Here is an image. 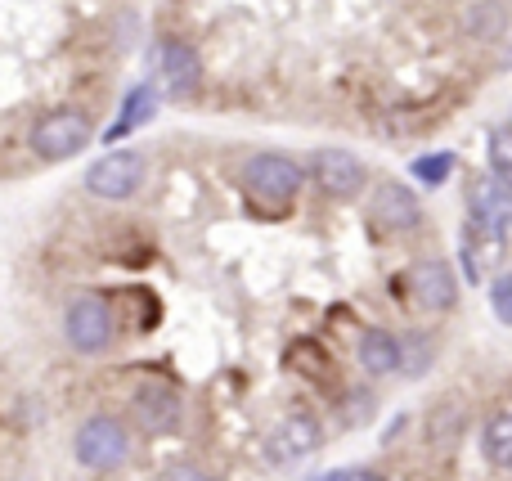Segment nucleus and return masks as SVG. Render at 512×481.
I'll return each instance as SVG.
<instances>
[{
  "mask_svg": "<svg viewBox=\"0 0 512 481\" xmlns=\"http://www.w3.org/2000/svg\"><path fill=\"white\" fill-rule=\"evenodd\" d=\"M72 455H77V464L95 468V473H113V468H122L126 455H131V437H126V428L117 419L95 414V419H86L77 428Z\"/></svg>",
  "mask_w": 512,
  "mask_h": 481,
  "instance_id": "1",
  "label": "nucleus"
},
{
  "mask_svg": "<svg viewBox=\"0 0 512 481\" xmlns=\"http://www.w3.org/2000/svg\"><path fill=\"white\" fill-rule=\"evenodd\" d=\"M90 144V117L77 113V108H59V113L41 117L32 131V153L45 162H59V158H72Z\"/></svg>",
  "mask_w": 512,
  "mask_h": 481,
  "instance_id": "2",
  "label": "nucleus"
},
{
  "mask_svg": "<svg viewBox=\"0 0 512 481\" xmlns=\"http://www.w3.org/2000/svg\"><path fill=\"white\" fill-rule=\"evenodd\" d=\"M140 185H144V153H135V149L104 153V158L90 162V171H86V189L95 198H108V203L131 198Z\"/></svg>",
  "mask_w": 512,
  "mask_h": 481,
  "instance_id": "3",
  "label": "nucleus"
},
{
  "mask_svg": "<svg viewBox=\"0 0 512 481\" xmlns=\"http://www.w3.org/2000/svg\"><path fill=\"white\" fill-rule=\"evenodd\" d=\"M63 333H68V342L77 351H86V356L104 351L108 342H113V311H108V302L95 293L72 297L68 311H63Z\"/></svg>",
  "mask_w": 512,
  "mask_h": 481,
  "instance_id": "4",
  "label": "nucleus"
},
{
  "mask_svg": "<svg viewBox=\"0 0 512 481\" xmlns=\"http://www.w3.org/2000/svg\"><path fill=\"white\" fill-rule=\"evenodd\" d=\"M468 216L472 230L486 239H504L512 225V180L508 176H481L468 189Z\"/></svg>",
  "mask_w": 512,
  "mask_h": 481,
  "instance_id": "5",
  "label": "nucleus"
},
{
  "mask_svg": "<svg viewBox=\"0 0 512 481\" xmlns=\"http://www.w3.org/2000/svg\"><path fill=\"white\" fill-rule=\"evenodd\" d=\"M243 185L265 203H288L301 185V167L292 158H283V153H256L248 171H243Z\"/></svg>",
  "mask_w": 512,
  "mask_h": 481,
  "instance_id": "6",
  "label": "nucleus"
},
{
  "mask_svg": "<svg viewBox=\"0 0 512 481\" xmlns=\"http://www.w3.org/2000/svg\"><path fill=\"white\" fill-rule=\"evenodd\" d=\"M310 176L324 194L333 198H355L364 189V162L351 149H315L310 158Z\"/></svg>",
  "mask_w": 512,
  "mask_h": 481,
  "instance_id": "7",
  "label": "nucleus"
},
{
  "mask_svg": "<svg viewBox=\"0 0 512 481\" xmlns=\"http://www.w3.org/2000/svg\"><path fill=\"white\" fill-rule=\"evenodd\" d=\"M153 72H158V86L167 90V95L185 99V95L198 90L203 63H198V54L189 50L185 41H162L158 50H153Z\"/></svg>",
  "mask_w": 512,
  "mask_h": 481,
  "instance_id": "8",
  "label": "nucleus"
},
{
  "mask_svg": "<svg viewBox=\"0 0 512 481\" xmlns=\"http://www.w3.org/2000/svg\"><path fill=\"white\" fill-rule=\"evenodd\" d=\"M319 450V423L310 419V414H292V419H283L279 428L265 437V459L279 468L297 464V459L315 455Z\"/></svg>",
  "mask_w": 512,
  "mask_h": 481,
  "instance_id": "9",
  "label": "nucleus"
},
{
  "mask_svg": "<svg viewBox=\"0 0 512 481\" xmlns=\"http://www.w3.org/2000/svg\"><path fill=\"white\" fill-rule=\"evenodd\" d=\"M409 293H414V302L427 306V311H450L454 297H459V284H454V270L445 266V261L427 257L409 270Z\"/></svg>",
  "mask_w": 512,
  "mask_h": 481,
  "instance_id": "10",
  "label": "nucleus"
},
{
  "mask_svg": "<svg viewBox=\"0 0 512 481\" xmlns=\"http://www.w3.org/2000/svg\"><path fill=\"white\" fill-rule=\"evenodd\" d=\"M369 212H373V221H378V230H414V225L423 221L418 194L409 185H400V180H387V185H378Z\"/></svg>",
  "mask_w": 512,
  "mask_h": 481,
  "instance_id": "11",
  "label": "nucleus"
},
{
  "mask_svg": "<svg viewBox=\"0 0 512 481\" xmlns=\"http://www.w3.org/2000/svg\"><path fill=\"white\" fill-rule=\"evenodd\" d=\"M135 419L149 432H176L180 428V396L167 383H144L135 392Z\"/></svg>",
  "mask_w": 512,
  "mask_h": 481,
  "instance_id": "12",
  "label": "nucleus"
},
{
  "mask_svg": "<svg viewBox=\"0 0 512 481\" xmlns=\"http://www.w3.org/2000/svg\"><path fill=\"white\" fill-rule=\"evenodd\" d=\"M360 365H364V374H373V378L396 374V369L405 365V356H400V342L391 338L387 329H364V338H360Z\"/></svg>",
  "mask_w": 512,
  "mask_h": 481,
  "instance_id": "13",
  "label": "nucleus"
},
{
  "mask_svg": "<svg viewBox=\"0 0 512 481\" xmlns=\"http://www.w3.org/2000/svg\"><path fill=\"white\" fill-rule=\"evenodd\" d=\"M153 108H158V90L144 81V86H135L131 95H126V104H122V117H117L113 126H108V144L113 140H122V135H131L135 126H144L153 117Z\"/></svg>",
  "mask_w": 512,
  "mask_h": 481,
  "instance_id": "14",
  "label": "nucleus"
},
{
  "mask_svg": "<svg viewBox=\"0 0 512 481\" xmlns=\"http://www.w3.org/2000/svg\"><path fill=\"white\" fill-rule=\"evenodd\" d=\"M481 450H486V459L495 468H508L512 473V414L508 410L486 423V432H481Z\"/></svg>",
  "mask_w": 512,
  "mask_h": 481,
  "instance_id": "15",
  "label": "nucleus"
},
{
  "mask_svg": "<svg viewBox=\"0 0 512 481\" xmlns=\"http://www.w3.org/2000/svg\"><path fill=\"white\" fill-rule=\"evenodd\" d=\"M414 180H423V185H445L454 171V158L450 153H427V158H414Z\"/></svg>",
  "mask_w": 512,
  "mask_h": 481,
  "instance_id": "16",
  "label": "nucleus"
},
{
  "mask_svg": "<svg viewBox=\"0 0 512 481\" xmlns=\"http://www.w3.org/2000/svg\"><path fill=\"white\" fill-rule=\"evenodd\" d=\"M490 167H495V176L512 180V122L490 135Z\"/></svg>",
  "mask_w": 512,
  "mask_h": 481,
  "instance_id": "17",
  "label": "nucleus"
},
{
  "mask_svg": "<svg viewBox=\"0 0 512 481\" xmlns=\"http://www.w3.org/2000/svg\"><path fill=\"white\" fill-rule=\"evenodd\" d=\"M490 311H495L499 324H512V275H499L490 284Z\"/></svg>",
  "mask_w": 512,
  "mask_h": 481,
  "instance_id": "18",
  "label": "nucleus"
},
{
  "mask_svg": "<svg viewBox=\"0 0 512 481\" xmlns=\"http://www.w3.org/2000/svg\"><path fill=\"white\" fill-rule=\"evenodd\" d=\"M310 481H382V473H369V468H337V473H319Z\"/></svg>",
  "mask_w": 512,
  "mask_h": 481,
  "instance_id": "19",
  "label": "nucleus"
},
{
  "mask_svg": "<svg viewBox=\"0 0 512 481\" xmlns=\"http://www.w3.org/2000/svg\"><path fill=\"white\" fill-rule=\"evenodd\" d=\"M158 481H203V473L198 468H167Z\"/></svg>",
  "mask_w": 512,
  "mask_h": 481,
  "instance_id": "20",
  "label": "nucleus"
},
{
  "mask_svg": "<svg viewBox=\"0 0 512 481\" xmlns=\"http://www.w3.org/2000/svg\"><path fill=\"white\" fill-rule=\"evenodd\" d=\"M203 481H216V477H203Z\"/></svg>",
  "mask_w": 512,
  "mask_h": 481,
  "instance_id": "21",
  "label": "nucleus"
}]
</instances>
